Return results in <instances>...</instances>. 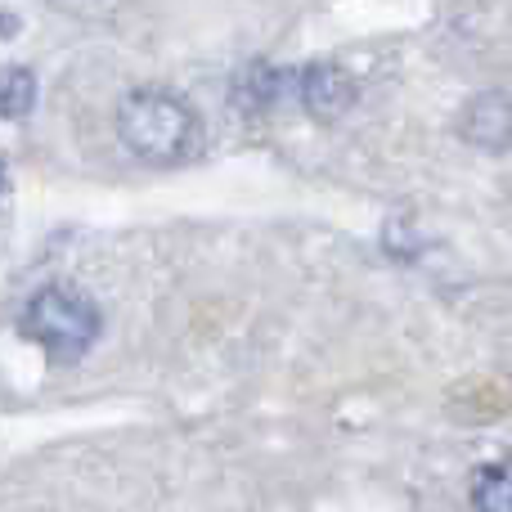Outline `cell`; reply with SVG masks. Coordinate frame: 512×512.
<instances>
[{
    "mask_svg": "<svg viewBox=\"0 0 512 512\" xmlns=\"http://www.w3.org/2000/svg\"><path fill=\"white\" fill-rule=\"evenodd\" d=\"M459 135L481 153H504L512 144V95L486 90V95L468 99L459 117Z\"/></svg>",
    "mask_w": 512,
    "mask_h": 512,
    "instance_id": "obj_4",
    "label": "cell"
},
{
    "mask_svg": "<svg viewBox=\"0 0 512 512\" xmlns=\"http://www.w3.org/2000/svg\"><path fill=\"white\" fill-rule=\"evenodd\" d=\"M472 504L481 512H512V454L495 459L477 472L472 481Z\"/></svg>",
    "mask_w": 512,
    "mask_h": 512,
    "instance_id": "obj_6",
    "label": "cell"
},
{
    "mask_svg": "<svg viewBox=\"0 0 512 512\" xmlns=\"http://www.w3.org/2000/svg\"><path fill=\"white\" fill-rule=\"evenodd\" d=\"M36 108V72L23 63H9L5 68V117L9 122H23Z\"/></svg>",
    "mask_w": 512,
    "mask_h": 512,
    "instance_id": "obj_7",
    "label": "cell"
},
{
    "mask_svg": "<svg viewBox=\"0 0 512 512\" xmlns=\"http://www.w3.org/2000/svg\"><path fill=\"white\" fill-rule=\"evenodd\" d=\"M117 135L122 144L149 167H176L198 149V113L189 99L171 90H131L117 104Z\"/></svg>",
    "mask_w": 512,
    "mask_h": 512,
    "instance_id": "obj_1",
    "label": "cell"
},
{
    "mask_svg": "<svg viewBox=\"0 0 512 512\" xmlns=\"http://www.w3.org/2000/svg\"><path fill=\"white\" fill-rule=\"evenodd\" d=\"M283 81H288V72L270 68L265 59H252L248 68H239V77H234L230 99H234V108H239V113L261 117V113H270L274 99L283 95Z\"/></svg>",
    "mask_w": 512,
    "mask_h": 512,
    "instance_id": "obj_5",
    "label": "cell"
},
{
    "mask_svg": "<svg viewBox=\"0 0 512 512\" xmlns=\"http://www.w3.org/2000/svg\"><path fill=\"white\" fill-rule=\"evenodd\" d=\"M297 95L315 122H337L355 108L360 99V81L342 68V63H310L297 72Z\"/></svg>",
    "mask_w": 512,
    "mask_h": 512,
    "instance_id": "obj_3",
    "label": "cell"
},
{
    "mask_svg": "<svg viewBox=\"0 0 512 512\" xmlns=\"http://www.w3.org/2000/svg\"><path fill=\"white\" fill-rule=\"evenodd\" d=\"M99 328V306L77 288H41L27 297L23 315H18V333L36 342L54 364H77L81 355L95 346Z\"/></svg>",
    "mask_w": 512,
    "mask_h": 512,
    "instance_id": "obj_2",
    "label": "cell"
}]
</instances>
